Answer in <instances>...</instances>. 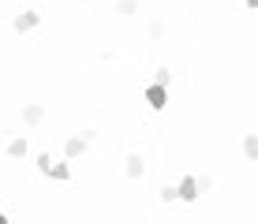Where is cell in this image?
Returning a JSON list of instances; mask_svg holds the SVG:
<instances>
[{"instance_id":"6da1fadb","label":"cell","mask_w":258,"mask_h":224,"mask_svg":"<svg viewBox=\"0 0 258 224\" xmlns=\"http://www.w3.org/2000/svg\"><path fill=\"white\" fill-rule=\"evenodd\" d=\"M38 23H41V15L34 12V8H26V12H19V15L12 19V30H15V34H30Z\"/></svg>"},{"instance_id":"7a4b0ae2","label":"cell","mask_w":258,"mask_h":224,"mask_svg":"<svg viewBox=\"0 0 258 224\" xmlns=\"http://www.w3.org/2000/svg\"><path fill=\"white\" fill-rule=\"evenodd\" d=\"M176 202H199V179L195 176H183L176 183Z\"/></svg>"},{"instance_id":"3957f363","label":"cell","mask_w":258,"mask_h":224,"mask_svg":"<svg viewBox=\"0 0 258 224\" xmlns=\"http://www.w3.org/2000/svg\"><path fill=\"white\" fill-rule=\"evenodd\" d=\"M123 176H127V179H142V176H146V157H142V154H127V161H123Z\"/></svg>"},{"instance_id":"277c9868","label":"cell","mask_w":258,"mask_h":224,"mask_svg":"<svg viewBox=\"0 0 258 224\" xmlns=\"http://www.w3.org/2000/svg\"><path fill=\"white\" fill-rule=\"evenodd\" d=\"M146 105H150V109H154V112H161L165 109V105H168V90L165 86H146Z\"/></svg>"},{"instance_id":"5b68a950","label":"cell","mask_w":258,"mask_h":224,"mask_svg":"<svg viewBox=\"0 0 258 224\" xmlns=\"http://www.w3.org/2000/svg\"><path fill=\"white\" fill-rule=\"evenodd\" d=\"M41 120H45V105H26L23 109V123L26 127H38Z\"/></svg>"},{"instance_id":"8992f818","label":"cell","mask_w":258,"mask_h":224,"mask_svg":"<svg viewBox=\"0 0 258 224\" xmlns=\"http://www.w3.org/2000/svg\"><path fill=\"white\" fill-rule=\"evenodd\" d=\"M86 146H90V142H86L83 134H75V138H68V142H64V154H68V157H83V154H86Z\"/></svg>"},{"instance_id":"52a82bcc","label":"cell","mask_w":258,"mask_h":224,"mask_svg":"<svg viewBox=\"0 0 258 224\" xmlns=\"http://www.w3.org/2000/svg\"><path fill=\"white\" fill-rule=\"evenodd\" d=\"M26 154H30V142H26L23 134H19V138H12V142H8V157H26Z\"/></svg>"},{"instance_id":"ba28073f","label":"cell","mask_w":258,"mask_h":224,"mask_svg":"<svg viewBox=\"0 0 258 224\" xmlns=\"http://www.w3.org/2000/svg\"><path fill=\"white\" fill-rule=\"evenodd\" d=\"M239 150H243L247 161H258V134H243V146Z\"/></svg>"},{"instance_id":"9c48e42d","label":"cell","mask_w":258,"mask_h":224,"mask_svg":"<svg viewBox=\"0 0 258 224\" xmlns=\"http://www.w3.org/2000/svg\"><path fill=\"white\" fill-rule=\"evenodd\" d=\"M139 12V0H116V15H135Z\"/></svg>"},{"instance_id":"30bf717a","label":"cell","mask_w":258,"mask_h":224,"mask_svg":"<svg viewBox=\"0 0 258 224\" xmlns=\"http://www.w3.org/2000/svg\"><path fill=\"white\" fill-rule=\"evenodd\" d=\"M154 83L168 90V83H172V67H157V71H154Z\"/></svg>"},{"instance_id":"8fae6325","label":"cell","mask_w":258,"mask_h":224,"mask_svg":"<svg viewBox=\"0 0 258 224\" xmlns=\"http://www.w3.org/2000/svg\"><path fill=\"white\" fill-rule=\"evenodd\" d=\"M49 176H52V179H71V168H68V165H52Z\"/></svg>"},{"instance_id":"7c38bea8","label":"cell","mask_w":258,"mask_h":224,"mask_svg":"<svg viewBox=\"0 0 258 224\" xmlns=\"http://www.w3.org/2000/svg\"><path fill=\"white\" fill-rule=\"evenodd\" d=\"M49 168H52V157H49V154H38V172L49 176Z\"/></svg>"},{"instance_id":"4fadbf2b","label":"cell","mask_w":258,"mask_h":224,"mask_svg":"<svg viewBox=\"0 0 258 224\" xmlns=\"http://www.w3.org/2000/svg\"><path fill=\"white\" fill-rule=\"evenodd\" d=\"M195 179H199V198H202V194L213 187V179H210V176H195Z\"/></svg>"},{"instance_id":"5bb4252c","label":"cell","mask_w":258,"mask_h":224,"mask_svg":"<svg viewBox=\"0 0 258 224\" xmlns=\"http://www.w3.org/2000/svg\"><path fill=\"white\" fill-rule=\"evenodd\" d=\"M157 194H161V202H176V187H161Z\"/></svg>"},{"instance_id":"9a60e30c","label":"cell","mask_w":258,"mask_h":224,"mask_svg":"<svg viewBox=\"0 0 258 224\" xmlns=\"http://www.w3.org/2000/svg\"><path fill=\"white\" fill-rule=\"evenodd\" d=\"M161 34H165V23L154 19V23H150V38H161Z\"/></svg>"},{"instance_id":"2e32d148","label":"cell","mask_w":258,"mask_h":224,"mask_svg":"<svg viewBox=\"0 0 258 224\" xmlns=\"http://www.w3.org/2000/svg\"><path fill=\"white\" fill-rule=\"evenodd\" d=\"M247 8H251V12H258V0H247Z\"/></svg>"},{"instance_id":"e0dca14e","label":"cell","mask_w":258,"mask_h":224,"mask_svg":"<svg viewBox=\"0 0 258 224\" xmlns=\"http://www.w3.org/2000/svg\"><path fill=\"white\" fill-rule=\"evenodd\" d=\"M0 224H8V217H4V213H0Z\"/></svg>"}]
</instances>
